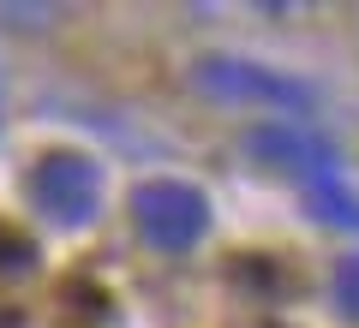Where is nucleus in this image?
Here are the masks:
<instances>
[{"mask_svg":"<svg viewBox=\"0 0 359 328\" xmlns=\"http://www.w3.org/2000/svg\"><path fill=\"white\" fill-rule=\"evenodd\" d=\"M25 191L48 227H90L102 209V167L84 150H42L25 173Z\"/></svg>","mask_w":359,"mask_h":328,"instance_id":"1","label":"nucleus"},{"mask_svg":"<svg viewBox=\"0 0 359 328\" xmlns=\"http://www.w3.org/2000/svg\"><path fill=\"white\" fill-rule=\"evenodd\" d=\"M210 221H216L210 197L192 179H144L132 191V227L156 251H192V245H204Z\"/></svg>","mask_w":359,"mask_h":328,"instance_id":"2","label":"nucleus"},{"mask_svg":"<svg viewBox=\"0 0 359 328\" xmlns=\"http://www.w3.org/2000/svg\"><path fill=\"white\" fill-rule=\"evenodd\" d=\"M198 84L222 101H264V108H287V114H306L318 101L311 84H299L287 72H269V66H252V60H228V54L198 66Z\"/></svg>","mask_w":359,"mask_h":328,"instance_id":"3","label":"nucleus"},{"mask_svg":"<svg viewBox=\"0 0 359 328\" xmlns=\"http://www.w3.org/2000/svg\"><path fill=\"white\" fill-rule=\"evenodd\" d=\"M252 155L264 167H282V173L299 179V185H318V179L341 173V150H335L323 131H306V126H264V131H252Z\"/></svg>","mask_w":359,"mask_h":328,"instance_id":"4","label":"nucleus"},{"mask_svg":"<svg viewBox=\"0 0 359 328\" xmlns=\"http://www.w3.org/2000/svg\"><path fill=\"white\" fill-rule=\"evenodd\" d=\"M306 203H311V215H323V221H330V227L359 233V191L347 185L341 173L318 179V185H306Z\"/></svg>","mask_w":359,"mask_h":328,"instance_id":"5","label":"nucleus"},{"mask_svg":"<svg viewBox=\"0 0 359 328\" xmlns=\"http://www.w3.org/2000/svg\"><path fill=\"white\" fill-rule=\"evenodd\" d=\"M30 263H36V245L25 239V227L0 221V275H25Z\"/></svg>","mask_w":359,"mask_h":328,"instance_id":"6","label":"nucleus"},{"mask_svg":"<svg viewBox=\"0 0 359 328\" xmlns=\"http://www.w3.org/2000/svg\"><path fill=\"white\" fill-rule=\"evenodd\" d=\"M335 304H341V316L359 322V257H341L335 263Z\"/></svg>","mask_w":359,"mask_h":328,"instance_id":"7","label":"nucleus"}]
</instances>
